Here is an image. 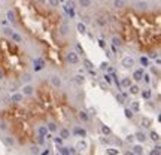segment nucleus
I'll return each instance as SVG.
<instances>
[{
    "mask_svg": "<svg viewBox=\"0 0 161 155\" xmlns=\"http://www.w3.org/2000/svg\"><path fill=\"white\" fill-rule=\"evenodd\" d=\"M84 66H85V69H88V70H90V69H92V67H94V64H92L91 61H90V60H87V58L84 60Z\"/></svg>",
    "mask_w": 161,
    "mask_h": 155,
    "instance_id": "cd10ccee",
    "label": "nucleus"
},
{
    "mask_svg": "<svg viewBox=\"0 0 161 155\" xmlns=\"http://www.w3.org/2000/svg\"><path fill=\"white\" fill-rule=\"evenodd\" d=\"M160 149H161L160 145H157V146H155V149H152L149 154H151V155H160Z\"/></svg>",
    "mask_w": 161,
    "mask_h": 155,
    "instance_id": "473e14b6",
    "label": "nucleus"
},
{
    "mask_svg": "<svg viewBox=\"0 0 161 155\" xmlns=\"http://www.w3.org/2000/svg\"><path fill=\"white\" fill-rule=\"evenodd\" d=\"M0 79H3V72L0 70Z\"/></svg>",
    "mask_w": 161,
    "mask_h": 155,
    "instance_id": "6e6d98bb",
    "label": "nucleus"
},
{
    "mask_svg": "<svg viewBox=\"0 0 161 155\" xmlns=\"http://www.w3.org/2000/svg\"><path fill=\"white\" fill-rule=\"evenodd\" d=\"M113 5H115L116 8H121V6H124V0H115Z\"/></svg>",
    "mask_w": 161,
    "mask_h": 155,
    "instance_id": "e433bc0d",
    "label": "nucleus"
},
{
    "mask_svg": "<svg viewBox=\"0 0 161 155\" xmlns=\"http://www.w3.org/2000/svg\"><path fill=\"white\" fill-rule=\"evenodd\" d=\"M6 143H8V145H14L15 140L12 139V137H8V139H6Z\"/></svg>",
    "mask_w": 161,
    "mask_h": 155,
    "instance_id": "49530a36",
    "label": "nucleus"
},
{
    "mask_svg": "<svg viewBox=\"0 0 161 155\" xmlns=\"http://www.w3.org/2000/svg\"><path fill=\"white\" fill-rule=\"evenodd\" d=\"M136 6H137L139 9H146V3H145V2H136Z\"/></svg>",
    "mask_w": 161,
    "mask_h": 155,
    "instance_id": "72a5a7b5",
    "label": "nucleus"
},
{
    "mask_svg": "<svg viewBox=\"0 0 161 155\" xmlns=\"http://www.w3.org/2000/svg\"><path fill=\"white\" fill-rule=\"evenodd\" d=\"M142 79H143V81H145L146 84L151 82V76H149V75H146V73H143V78H142Z\"/></svg>",
    "mask_w": 161,
    "mask_h": 155,
    "instance_id": "58836bf2",
    "label": "nucleus"
},
{
    "mask_svg": "<svg viewBox=\"0 0 161 155\" xmlns=\"http://www.w3.org/2000/svg\"><path fill=\"white\" fill-rule=\"evenodd\" d=\"M87 142L85 140H79L78 143H76V145H75V149H76V152H78V151H85L87 149Z\"/></svg>",
    "mask_w": 161,
    "mask_h": 155,
    "instance_id": "423d86ee",
    "label": "nucleus"
},
{
    "mask_svg": "<svg viewBox=\"0 0 161 155\" xmlns=\"http://www.w3.org/2000/svg\"><path fill=\"white\" fill-rule=\"evenodd\" d=\"M33 92H34V88H33L32 85H25V87H23V94L24 96H32Z\"/></svg>",
    "mask_w": 161,
    "mask_h": 155,
    "instance_id": "6e6552de",
    "label": "nucleus"
},
{
    "mask_svg": "<svg viewBox=\"0 0 161 155\" xmlns=\"http://www.w3.org/2000/svg\"><path fill=\"white\" fill-rule=\"evenodd\" d=\"M151 96H152V92L149 91V90H145V91H142V97H143V99H146V100H148V99H151Z\"/></svg>",
    "mask_w": 161,
    "mask_h": 155,
    "instance_id": "c85d7f7f",
    "label": "nucleus"
},
{
    "mask_svg": "<svg viewBox=\"0 0 161 155\" xmlns=\"http://www.w3.org/2000/svg\"><path fill=\"white\" fill-rule=\"evenodd\" d=\"M67 61L72 64H78L79 63V57L76 52H73V51H70L69 54H67Z\"/></svg>",
    "mask_w": 161,
    "mask_h": 155,
    "instance_id": "f03ea898",
    "label": "nucleus"
},
{
    "mask_svg": "<svg viewBox=\"0 0 161 155\" xmlns=\"http://www.w3.org/2000/svg\"><path fill=\"white\" fill-rule=\"evenodd\" d=\"M98 45H100V48L106 49V43H105V40H98Z\"/></svg>",
    "mask_w": 161,
    "mask_h": 155,
    "instance_id": "8fccbe9b",
    "label": "nucleus"
},
{
    "mask_svg": "<svg viewBox=\"0 0 161 155\" xmlns=\"http://www.w3.org/2000/svg\"><path fill=\"white\" fill-rule=\"evenodd\" d=\"M60 137H61V139H69V137H70V131L67 130V128H61V130H60Z\"/></svg>",
    "mask_w": 161,
    "mask_h": 155,
    "instance_id": "ddd939ff",
    "label": "nucleus"
},
{
    "mask_svg": "<svg viewBox=\"0 0 161 155\" xmlns=\"http://www.w3.org/2000/svg\"><path fill=\"white\" fill-rule=\"evenodd\" d=\"M51 84H52L55 88H58L61 85V79L58 76H55V75H54V76H51Z\"/></svg>",
    "mask_w": 161,
    "mask_h": 155,
    "instance_id": "9d476101",
    "label": "nucleus"
},
{
    "mask_svg": "<svg viewBox=\"0 0 161 155\" xmlns=\"http://www.w3.org/2000/svg\"><path fill=\"white\" fill-rule=\"evenodd\" d=\"M106 154H109V155H118V154H120V151L115 149V148H107V149H106Z\"/></svg>",
    "mask_w": 161,
    "mask_h": 155,
    "instance_id": "b1692460",
    "label": "nucleus"
},
{
    "mask_svg": "<svg viewBox=\"0 0 161 155\" xmlns=\"http://www.w3.org/2000/svg\"><path fill=\"white\" fill-rule=\"evenodd\" d=\"M105 81L107 84H112V76H109V75H105Z\"/></svg>",
    "mask_w": 161,
    "mask_h": 155,
    "instance_id": "c03bdc74",
    "label": "nucleus"
},
{
    "mask_svg": "<svg viewBox=\"0 0 161 155\" xmlns=\"http://www.w3.org/2000/svg\"><path fill=\"white\" fill-rule=\"evenodd\" d=\"M58 2H60V3H63V0H58Z\"/></svg>",
    "mask_w": 161,
    "mask_h": 155,
    "instance_id": "13d9d810",
    "label": "nucleus"
},
{
    "mask_svg": "<svg viewBox=\"0 0 161 155\" xmlns=\"http://www.w3.org/2000/svg\"><path fill=\"white\" fill-rule=\"evenodd\" d=\"M12 33H14V32H12L11 28H5V34H6V36H11Z\"/></svg>",
    "mask_w": 161,
    "mask_h": 155,
    "instance_id": "de8ad7c7",
    "label": "nucleus"
},
{
    "mask_svg": "<svg viewBox=\"0 0 161 155\" xmlns=\"http://www.w3.org/2000/svg\"><path fill=\"white\" fill-rule=\"evenodd\" d=\"M46 134H48V128H46V125H40V127L37 128V136H43L45 137Z\"/></svg>",
    "mask_w": 161,
    "mask_h": 155,
    "instance_id": "9b49d317",
    "label": "nucleus"
},
{
    "mask_svg": "<svg viewBox=\"0 0 161 155\" xmlns=\"http://www.w3.org/2000/svg\"><path fill=\"white\" fill-rule=\"evenodd\" d=\"M58 152L63 155H70V154H76V149L75 148H67V146H60Z\"/></svg>",
    "mask_w": 161,
    "mask_h": 155,
    "instance_id": "7ed1b4c3",
    "label": "nucleus"
},
{
    "mask_svg": "<svg viewBox=\"0 0 161 155\" xmlns=\"http://www.w3.org/2000/svg\"><path fill=\"white\" fill-rule=\"evenodd\" d=\"M101 133H103L105 136H107V134H111V128L106 127V125H103V127H101Z\"/></svg>",
    "mask_w": 161,
    "mask_h": 155,
    "instance_id": "f704fd0d",
    "label": "nucleus"
},
{
    "mask_svg": "<svg viewBox=\"0 0 161 155\" xmlns=\"http://www.w3.org/2000/svg\"><path fill=\"white\" fill-rule=\"evenodd\" d=\"M121 64H122L125 69H131L134 66V58H131V57H124L122 61H121Z\"/></svg>",
    "mask_w": 161,
    "mask_h": 155,
    "instance_id": "f257e3e1",
    "label": "nucleus"
},
{
    "mask_svg": "<svg viewBox=\"0 0 161 155\" xmlns=\"http://www.w3.org/2000/svg\"><path fill=\"white\" fill-rule=\"evenodd\" d=\"M79 5L82 8H88V6H91V0H79Z\"/></svg>",
    "mask_w": 161,
    "mask_h": 155,
    "instance_id": "a878e982",
    "label": "nucleus"
},
{
    "mask_svg": "<svg viewBox=\"0 0 161 155\" xmlns=\"http://www.w3.org/2000/svg\"><path fill=\"white\" fill-rule=\"evenodd\" d=\"M0 130H6V124L5 122H0Z\"/></svg>",
    "mask_w": 161,
    "mask_h": 155,
    "instance_id": "864d4df0",
    "label": "nucleus"
},
{
    "mask_svg": "<svg viewBox=\"0 0 161 155\" xmlns=\"http://www.w3.org/2000/svg\"><path fill=\"white\" fill-rule=\"evenodd\" d=\"M133 139H134V134H130V136H127V140H128V142H133Z\"/></svg>",
    "mask_w": 161,
    "mask_h": 155,
    "instance_id": "603ef678",
    "label": "nucleus"
},
{
    "mask_svg": "<svg viewBox=\"0 0 161 155\" xmlns=\"http://www.w3.org/2000/svg\"><path fill=\"white\" fill-rule=\"evenodd\" d=\"M142 125L145 128H149L151 127V119H148V118H142Z\"/></svg>",
    "mask_w": 161,
    "mask_h": 155,
    "instance_id": "bb28decb",
    "label": "nucleus"
},
{
    "mask_svg": "<svg viewBox=\"0 0 161 155\" xmlns=\"http://www.w3.org/2000/svg\"><path fill=\"white\" fill-rule=\"evenodd\" d=\"M127 90H130V94H139V92H140V88H139L137 85H133V84H131Z\"/></svg>",
    "mask_w": 161,
    "mask_h": 155,
    "instance_id": "4468645a",
    "label": "nucleus"
},
{
    "mask_svg": "<svg viewBox=\"0 0 161 155\" xmlns=\"http://www.w3.org/2000/svg\"><path fill=\"white\" fill-rule=\"evenodd\" d=\"M46 128H48V131H51V133H55L57 130H58V127H57L55 122H49L48 125H46Z\"/></svg>",
    "mask_w": 161,
    "mask_h": 155,
    "instance_id": "f3484780",
    "label": "nucleus"
},
{
    "mask_svg": "<svg viewBox=\"0 0 161 155\" xmlns=\"http://www.w3.org/2000/svg\"><path fill=\"white\" fill-rule=\"evenodd\" d=\"M125 97H127V92H121V94H116V100H118V103H124L125 101Z\"/></svg>",
    "mask_w": 161,
    "mask_h": 155,
    "instance_id": "a211bd4d",
    "label": "nucleus"
},
{
    "mask_svg": "<svg viewBox=\"0 0 161 155\" xmlns=\"http://www.w3.org/2000/svg\"><path fill=\"white\" fill-rule=\"evenodd\" d=\"M120 85H121V88H125V90H127V88L131 85V79H130V78H122L121 82H120Z\"/></svg>",
    "mask_w": 161,
    "mask_h": 155,
    "instance_id": "0eeeda50",
    "label": "nucleus"
},
{
    "mask_svg": "<svg viewBox=\"0 0 161 155\" xmlns=\"http://www.w3.org/2000/svg\"><path fill=\"white\" fill-rule=\"evenodd\" d=\"M107 67H109V64L106 63V61H103V63L100 64V70H106Z\"/></svg>",
    "mask_w": 161,
    "mask_h": 155,
    "instance_id": "a19ab883",
    "label": "nucleus"
},
{
    "mask_svg": "<svg viewBox=\"0 0 161 155\" xmlns=\"http://www.w3.org/2000/svg\"><path fill=\"white\" fill-rule=\"evenodd\" d=\"M130 109L133 110V112H139L140 110V105H139V101H131V107Z\"/></svg>",
    "mask_w": 161,
    "mask_h": 155,
    "instance_id": "412c9836",
    "label": "nucleus"
},
{
    "mask_svg": "<svg viewBox=\"0 0 161 155\" xmlns=\"http://www.w3.org/2000/svg\"><path fill=\"white\" fill-rule=\"evenodd\" d=\"M133 154H136V155L143 154V148H142V145H134V146H133Z\"/></svg>",
    "mask_w": 161,
    "mask_h": 155,
    "instance_id": "2eb2a0df",
    "label": "nucleus"
},
{
    "mask_svg": "<svg viewBox=\"0 0 161 155\" xmlns=\"http://www.w3.org/2000/svg\"><path fill=\"white\" fill-rule=\"evenodd\" d=\"M124 113H125V118L131 119V118H133V115H134V112L131 109H128V107H125V109H124Z\"/></svg>",
    "mask_w": 161,
    "mask_h": 155,
    "instance_id": "5701e85b",
    "label": "nucleus"
},
{
    "mask_svg": "<svg viewBox=\"0 0 161 155\" xmlns=\"http://www.w3.org/2000/svg\"><path fill=\"white\" fill-rule=\"evenodd\" d=\"M21 100H23V94H14L11 97V101H14V103H19Z\"/></svg>",
    "mask_w": 161,
    "mask_h": 155,
    "instance_id": "6ab92c4d",
    "label": "nucleus"
},
{
    "mask_svg": "<svg viewBox=\"0 0 161 155\" xmlns=\"http://www.w3.org/2000/svg\"><path fill=\"white\" fill-rule=\"evenodd\" d=\"M112 43H113V45H115V46H121V45H122V42H121V39H120V37H113V39H112Z\"/></svg>",
    "mask_w": 161,
    "mask_h": 155,
    "instance_id": "c756f323",
    "label": "nucleus"
},
{
    "mask_svg": "<svg viewBox=\"0 0 161 155\" xmlns=\"http://www.w3.org/2000/svg\"><path fill=\"white\" fill-rule=\"evenodd\" d=\"M140 64H142L143 67H148V66H149V61H148L146 57H140Z\"/></svg>",
    "mask_w": 161,
    "mask_h": 155,
    "instance_id": "7c9ffc66",
    "label": "nucleus"
},
{
    "mask_svg": "<svg viewBox=\"0 0 161 155\" xmlns=\"http://www.w3.org/2000/svg\"><path fill=\"white\" fill-rule=\"evenodd\" d=\"M39 2H42V3H43V2H45V0H39Z\"/></svg>",
    "mask_w": 161,
    "mask_h": 155,
    "instance_id": "4d7b16f0",
    "label": "nucleus"
},
{
    "mask_svg": "<svg viewBox=\"0 0 161 155\" xmlns=\"http://www.w3.org/2000/svg\"><path fill=\"white\" fill-rule=\"evenodd\" d=\"M23 81H24V82H30V81H32V76H30V75H24Z\"/></svg>",
    "mask_w": 161,
    "mask_h": 155,
    "instance_id": "37998d69",
    "label": "nucleus"
},
{
    "mask_svg": "<svg viewBox=\"0 0 161 155\" xmlns=\"http://www.w3.org/2000/svg\"><path fill=\"white\" fill-rule=\"evenodd\" d=\"M54 142H55V145L61 146V143H63V139H61V137H55V139H54Z\"/></svg>",
    "mask_w": 161,
    "mask_h": 155,
    "instance_id": "79ce46f5",
    "label": "nucleus"
},
{
    "mask_svg": "<svg viewBox=\"0 0 161 155\" xmlns=\"http://www.w3.org/2000/svg\"><path fill=\"white\" fill-rule=\"evenodd\" d=\"M67 32H69V25H67V24H63L60 27V33L64 36V34H67Z\"/></svg>",
    "mask_w": 161,
    "mask_h": 155,
    "instance_id": "393cba45",
    "label": "nucleus"
},
{
    "mask_svg": "<svg viewBox=\"0 0 161 155\" xmlns=\"http://www.w3.org/2000/svg\"><path fill=\"white\" fill-rule=\"evenodd\" d=\"M134 139H137L139 142H145L146 140V134H145V133H142V131H139V133H136V134H134Z\"/></svg>",
    "mask_w": 161,
    "mask_h": 155,
    "instance_id": "f8f14e48",
    "label": "nucleus"
},
{
    "mask_svg": "<svg viewBox=\"0 0 161 155\" xmlns=\"http://www.w3.org/2000/svg\"><path fill=\"white\" fill-rule=\"evenodd\" d=\"M88 112H90V115H96V109H92V107H90Z\"/></svg>",
    "mask_w": 161,
    "mask_h": 155,
    "instance_id": "3c124183",
    "label": "nucleus"
},
{
    "mask_svg": "<svg viewBox=\"0 0 161 155\" xmlns=\"http://www.w3.org/2000/svg\"><path fill=\"white\" fill-rule=\"evenodd\" d=\"M76 28H78V32L81 33V34H85V33H87V28H85V24H82V23H78V25H76Z\"/></svg>",
    "mask_w": 161,
    "mask_h": 155,
    "instance_id": "aec40b11",
    "label": "nucleus"
},
{
    "mask_svg": "<svg viewBox=\"0 0 161 155\" xmlns=\"http://www.w3.org/2000/svg\"><path fill=\"white\" fill-rule=\"evenodd\" d=\"M75 134V136H79V137H87V130H84V128H81V127H75L73 128V131H72Z\"/></svg>",
    "mask_w": 161,
    "mask_h": 155,
    "instance_id": "20e7f679",
    "label": "nucleus"
},
{
    "mask_svg": "<svg viewBox=\"0 0 161 155\" xmlns=\"http://www.w3.org/2000/svg\"><path fill=\"white\" fill-rule=\"evenodd\" d=\"M79 118L82 119L84 122H87L88 119H90V116H88V112H87V110H81V112H79Z\"/></svg>",
    "mask_w": 161,
    "mask_h": 155,
    "instance_id": "dca6fc26",
    "label": "nucleus"
},
{
    "mask_svg": "<svg viewBox=\"0 0 161 155\" xmlns=\"http://www.w3.org/2000/svg\"><path fill=\"white\" fill-rule=\"evenodd\" d=\"M42 69H43V61L40 58H36L34 60V72H39Z\"/></svg>",
    "mask_w": 161,
    "mask_h": 155,
    "instance_id": "1a4fd4ad",
    "label": "nucleus"
},
{
    "mask_svg": "<svg viewBox=\"0 0 161 155\" xmlns=\"http://www.w3.org/2000/svg\"><path fill=\"white\" fill-rule=\"evenodd\" d=\"M49 3L52 6H58V3H60V2H58V0H49Z\"/></svg>",
    "mask_w": 161,
    "mask_h": 155,
    "instance_id": "09e8293b",
    "label": "nucleus"
},
{
    "mask_svg": "<svg viewBox=\"0 0 161 155\" xmlns=\"http://www.w3.org/2000/svg\"><path fill=\"white\" fill-rule=\"evenodd\" d=\"M11 37H12L15 42H21V40H23V37L19 36V34H17V33H12V34H11Z\"/></svg>",
    "mask_w": 161,
    "mask_h": 155,
    "instance_id": "2f4dec72",
    "label": "nucleus"
},
{
    "mask_svg": "<svg viewBox=\"0 0 161 155\" xmlns=\"http://www.w3.org/2000/svg\"><path fill=\"white\" fill-rule=\"evenodd\" d=\"M30 152H32V154H39V148H37V146H32V148H30Z\"/></svg>",
    "mask_w": 161,
    "mask_h": 155,
    "instance_id": "ea45409f",
    "label": "nucleus"
},
{
    "mask_svg": "<svg viewBox=\"0 0 161 155\" xmlns=\"http://www.w3.org/2000/svg\"><path fill=\"white\" fill-rule=\"evenodd\" d=\"M8 19H9L11 23H14V21H15V14L12 12V11H9V12H8Z\"/></svg>",
    "mask_w": 161,
    "mask_h": 155,
    "instance_id": "c9c22d12",
    "label": "nucleus"
},
{
    "mask_svg": "<svg viewBox=\"0 0 161 155\" xmlns=\"http://www.w3.org/2000/svg\"><path fill=\"white\" fill-rule=\"evenodd\" d=\"M149 137H151L152 142H157V143H158V140H160V134H158V133H155V131H151Z\"/></svg>",
    "mask_w": 161,
    "mask_h": 155,
    "instance_id": "4be33fe9",
    "label": "nucleus"
},
{
    "mask_svg": "<svg viewBox=\"0 0 161 155\" xmlns=\"http://www.w3.org/2000/svg\"><path fill=\"white\" fill-rule=\"evenodd\" d=\"M42 154H43V155H48V154H49V151L45 149V151H42Z\"/></svg>",
    "mask_w": 161,
    "mask_h": 155,
    "instance_id": "5fc2aeb1",
    "label": "nucleus"
},
{
    "mask_svg": "<svg viewBox=\"0 0 161 155\" xmlns=\"http://www.w3.org/2000/svg\"><path fill=\"white\" fill-rule=\"evenodd\" d=\"M143 69H137V70H134V73H133V79L136 81V82H140L142 81V78H143Z\"/></svg>",
    "mask_w": 161,
    "mask_h": 155,
    "instance_id": "39448f33",
    "label": "nucleus"
},
{
    "mask_svg": "<svg viewBox=\"0 0 161 155\" xmlns=\"http://www.w3.org/2000/svg\"><path fill=\"white\" fill-rule=\"evenodd\" d=\"M97 24H100V25H105V24H106V19H105V18H98V19H97Z\"/></svg>",
    "mask_w": 161,
    "mask_h": 155,
    "instance_id": "a18cd8bd",
    "label": "nucleus"
},
{
    "mask_svg": "<svg viewBox=\"0 0 161 155\" xmlns=\"http://www.w3.org/2000/svg\"><path fill=\"white\" fill-rule=\"evenodd\" d=\"M75 78H76L75 81H76L78 84H84V81H85V79H84V75H82V76H81V75H78V76H75Z\"/></svg>",
    "mask_w": 161,
    "mask_h": 155,
    "instance_id": "4c0bfd02",
    "label": "nucleus"
}]
</instances>
